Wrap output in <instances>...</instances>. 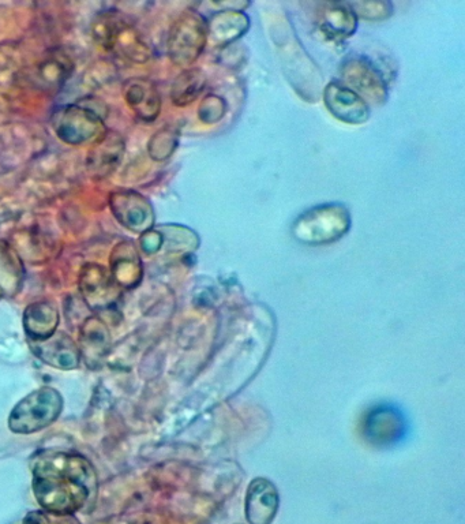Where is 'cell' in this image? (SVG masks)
<instances>
[{"mask_svg":"<svg viewBox=\"0 0 465 524\" xmlns=\"http://www.w3.org/2000/svg\"><path fill=\"white\" fill-rule=\"evenodd\" d=\"M93 36L105 50L131 62L144 63L150 48L141 33L118 11H105L93 22Z\"/></svg>","mask_w":465,"mask_h":524,"instance_id":"2","label":"cell"},{"mask_svg":"<svg viewBox=\"0 0 465 524\" xmlns=\"http://www.w3.org/2000/svg\"><path fill=\"white\" fill-rule=\"evenodd\" d=\"M279 507L275 486L266 479H254L246 499V516L251 524H269Z\"/></svg>","mask_w":465,"mask_h":524,"instance_id":"13","label":"cell"},{"mask_svg":"<svg viewBox=\"0 0 465 524\" xmlns=\"http://www.w3.org/2000/svg\"><path fill=\"white\" fill-rule=\"evenodd\" d=\"M176 145H178V137H176L174 131L160 130L149 142V155L152 159L160 162V160L168 159L174 153Z\"/></svg>","mask_w":465,"mask_h":524,"instance_id":"18","label":"cell"},{"mask_svg":"<svg viewBox=\"0 0 465 524\" xmlns=\"http://www.w3.org/2000/svg\"><path fill=\"white\" fill-rule=\"evenodd\" d=\"M67 67L65 63L60 61H48L41 67V77L44 78L48 84H58L60 80H65L67 77Z\"/></svg>","mask_w":465,"mask_h":524,"instance_id":"20","label":"cell"},{"mask_svg":"<svg viewBox=\"0 0 465 524\" xmlns=\"http://www.w3.org/2000/svg\"><path fill=\"white\" fill-rule=\"evenodd\" d=\"M123 95L127 106L141 121L153 122L160 115L161 97L152 81L133 78L126 82Z\"/></svg>","mask_w":465,"mask_h":524,"instance_id":"10","label":"cell"},{"mask_svg":"<svg viewBox=\"0 0 465 524\" xmlns=\"http://www.w3.org/2000/svg\"><path fill=\"white\" fill-rule=\"evenodd\" d=\"M30 343L33 353L54 368L74 369L80 363V348L65 333H54L48 339Z\"/></svg>","mask_w":465,"mask_h":524,"instance_id":"11","label":"cell"},{"mask_svg":"<svg viewBox=\"0 0 465 524\" xmlns=\"http://www.w3.org/2000/svg\"><path fill=\"white\" fill-rule=\"evenodd\" d=\"M326 104L344 122L360 123L365 122L369 116V108L365 101L360 99L351 89L344 88L339 84L328 86L325 93Z\"/></svg>","mask_w":465,"mask_h":524,"instance_id":"14","label":"cell"},{"mask_svg":"<svg viewBox=\"0 0 465 524\" xmlns=\"http://www.w3.org/2000/svg\"><path fill=\"white\" fill-rule=\"evenodd\" d=\"M2 297H3V290H2V288H0V298H2Z\"/></svg>","mask_w":465,"mask_h":524,"instance_id":"22","label":"cell"},{"mask_svg":"<svg viewBox=\"0 0 465 524\" xmlns=\"http://www.w3.org/2000/svg\"><path fill=\"white\" fill-rule=\"evenodd\" d=\"M309 230L298 231L303 242L322 243L325 242L324 232L329 242L343 235L347 231L348 216L347 212L337 207H325L315 209L300 217L295 227H313Z\"/></svg>","mask_w":465,"mask_h":524,"instance_id":"8","label":"cell"},{"mask_svg":"<svg viewBox=\"0 0 465 524\" xmlns=\"http://www.w3.org/2000/svg\"><path fill=\"white\" fill-rule=\"evenodd\" d=\"M125 155V141L116 131H108L90 149L86 164L96 177H108Z\"/></svg>","mask_w":465,"mask_h":524,"instance_id":"9","label":"cell"},{"mask_svg":"<svg viewBox=\"0 0 465 524\" xmlns=\"http://www.w3.org/2000/svg\"><path fill=\"white\" fill-rule=\"evenodd\" d=\"M52 127L59 140L69 145L95 144L107 133L99 112L78 104L58 108L52 116Z\"/></svg>","mask_w":465,"mask_h":524,"instance_id":"4","label":"cell"},{"mask_svg":"<svg viewBox=\"0 0 465 524\" xmlns=\"http://www.w3.org/2000/svg\"><path fill=\"white\" fill-rule=\"evenodd\" d=\"M110 207L120 226L127 230L140 234L152 230L155 212L150 202L140 193L133 190L114 192L110 196Z\"/></svg>","mask_w":465,"mask_h":524,"instance_id":"6","label":"cell"},{"mask_svg":"<svg viewBox=\"0 0 465 524\" xmlns=\"http://www.w3.org/2000/svg\"><path fill=\"white\" fill-rule=\"evenodd\" d=\"M347 78L352 85L356 86L360 92L366 93V95H371L374 91L380 93V88H382L378 74L374 73V71L366 65L356 63V65L348 67Z\"/></svg>","mask_w":465,"mask_h":524,"instance_id":"17","label":"cell"},{"mask_svg":"<svg viewBox=\"0 0 465 524\" xmlns=\"http://www.w3.org/2000/svg\"><path fill=\"white\" fill-rule=\"evenodd\" d=\"M324 20L325 28L336 35H351L354 32L355 20L350 11L335 7L325 14Z\"/></svg>","mask_w":465,"mask_h":524,"instance_id":"19","label":"cell"},{"mask_svg":"<svg viewBox=\"0 0 465 524\" xmlns=\"http://www.w3.org/2000/svg\"><path fill=\"white\" fill-rule=\"evenodd\" d=\"M163 245V235L161 232L149 230L144 232L141 237V247L146 254L156 253Z\"/></svg>","mask_w":465,"mask_h":524,"instance_id":"21","label":"cell"},{"mask_svg":"<svg viewBox=\"0 0 465 524\" xmlns=\"http://www.w3.org/2000/svg\"><path fill=\"white\" fill-rule=\"evenodd\" d=\"M205 88V76L201 70L190 69L183 71L176 78L171 89V99L175 106L185 107L193 103Z\"/></svg>","mask_w":465,"mask_h":524,"instance_id":"16","label":"cell"},{"mask_svg":"<svg viewBox=\"0 0 465 524\" xmlns=\"http://www.w3.org/2000/svg\"><path fill=\"white\" fill-rule=\"evenodd\" d=\"M80 290L86 305L93 310L110 308L120 297V288L110 271L99 264H88L82 268Z\"/></svg>","mask_w":465,"mask_h":524,"instance_id":"7","label":"cell"},{"mask_svg":"<svg viewBox=\"0 0 465 524\" xmlns=\"http://www.w3.org/2000/svg\"><path fill=\"white\" fill-rule=\"evenodd\" d=\"M59 324V312L54 303L40 301L32 303L25 310L24 325L30 342L48 339L56 332Z\"/></svg>","mask_w":465,"mask_h":524,"instance_id":"15","label":"cell"},{"mask_svg":"<svg viewBox=\"0 0 465 524\" xmlns=\"http://www.w3.org/2000/svg\"><path fill=\"white\" fill-rule=\"evenodd\" d=\"M208 36V28L200 14H183L171 28L168 37V54L171 61L178 66H190L201 55Z\"/></svg>","mask_w":465,"mask_h":524,"instance_id":"5","label":"cell"},{"mask_svg":"<svg viewBox=\"0 0 465 524\" xmlns=\"http://www.w3.org/2000/svg\"><path fill=\"white\" fill-rule=\"evenodd\" d=\"M110 273L120 288H134L142 279V262L133 242L122 241L112 249Z\"/></svg>","mask_w":465,"mask_h":524,"instance_id":"12","label":"cell"},{"mask_svg":"<svg viewBox=\"0 0 465 524\" xmlns=\"http://www.w3.org/2000/svg\"><path fill=\"white\" fill-rule=\"evenodd\" d=\"M63 409V399L54 388H40L22 399L11 411V432L32 434L54 424Z\"/></svg>","mask_w":465,"mask_h":524,"instance_id":"3","label":"cell"},{"mask_svg":"<svg viewBox=\"0 0 465 524\" xmlns=\"http://www.w3.org/2000/svg\"><path fill=\"white\" fill-rule=\"evenodd\" d=\"M30 467L33 493L48 514L73 515L95 493V470L80 455L41 451L33 456Z\"/></svg>","mask_w":465,"mask_h":524,"instance_id":"1","label":"cell"}]
</instances>
